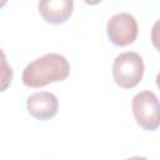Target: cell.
<instances>
[{
  "label": "cell",
  "instance_id": "obj_9",
  "mask_svg": "<svg viewBox=\"0 0 160 160\" xmlns=\"http://www.w3.org/2000/svg\"><path fill=\"white\" fill-rule=\"evenodd\" d=\"M102 0H84V2H86L88 5H98L99 2H101Z\"/></svg>",
  "mask_w": 160,
  "mask_h": 160
},
{
  "label": "cell",
  "instance_id": "obj_2",
  "mask_svg": "<svg viewBox=\"0 0 160 160\" xmlns=\"http://www.w3.org/2000/svg\"><path fill=\"white\" fill-rule=\"evenodd\" d=\"M144 60L135 51H126L118 55L112 64V78L122 89L135 88L144 75Z\"/></svg>",
  "mask_w": 160,
  "mask_h": 160
},
{
  "label": "cell",
  "instance_id": "obj_8",
  "mask_svg": "<svg viewBox=\"0 0 160 160\" xmlns=\"http://www.w3.org/2000/svg\"><path fill=\"white\" fill-rule=\"evenodd\" d=\"M8 72H12V69L11 68H8L6 59H5V55L2 52V86H1V91H5L6 88H8V85L10 84L9 80H8V76H6Z\"/></svg>",
  "mask_w": 160,
  "mask_h": 160
},
{
  "label": "cell",
  "instance_id": "obj_6",
  "mask_svg": "<svg viewBox=\"0 0 160 160\" xmlns=\"http://www.w3.org/2000/svg\"><path fill=\"white\" fill-rule=\"evenodd\" d=\"M74 10V0H39L38 11L41 18L54 25L69 20Z\"/></svg>",
  "mask_w": 160,
  "mask_h": 160
},
{
  "label": "cell",
  "instance_id": "obj_3",
  "mask_svg": "<svg viewBox=\"0 0 160 160\" xmlns=\"http://www.w3.org/2000/svg\"><path fill=\"white\" fill-rule=\"evenodd\" d=\"M131 109L138 125L144 130L152 131L160 126V101L154 92H138L131 100Z\"/></svg>",
  "mask_w": 160,
  "mask_h": 160
},
{
  "label": "cell",
  "instance_id": "obj_7",
  "mask_svg": "<svg viewBox=\"0 0 160 160\" xmlns=\"http://www.w3.org/2000/svg\"><path fill=\"white\" fill-rule=\"evenodd\" d=\"M151 42L160 51V19L156 20L151 29Z\"/></svg>",
  "mask_w": 160,
  "mask_h": 160
},
{
  "label": "cell",
  "instance_id": "obj_1",
  "mask_svg": "<svg viewBox=\"0 0 160 160\" xmlns=\"http://www.w3.org/2000/svg\"><path fill=\"white\" fill-rule=\"evenodd\" d=\"M70 74L68 59L60 54L50 52L26 65L22 71V82L29 88H42L51 82L62 81Z\"/></svg>",
  "mask_w": 160,
  "mask_h": 160
},
{
  "label": "cell",
  "instance_id": "obj_5",
  "mask_svg": "<svg viewBox=\"0 0 160 160\" xmlns=\"http://www.w3.org/2000/svg\"><path fill=\"white\" fill-rule=\"evenodd\" d=\"M28 112L38 120H50L59 110L58 98L49 91H39L30 95L26 100Z\"/></svg>",
  "mask_w": 160,
  "mask_h": 160
},
{
  "label": "cell",
  "instance_id": "obj_10",
  "mask_svg": "<svg viewBox=\"0 0 160 160\" xmlns=\"http://www.w3.org/2000/svg\"><path fill=\"white\" fill-rule=\"evenodd\" d=\"M155 81H156V86L160 89V71L156 74V78H155Z\"/></svg>",
  "mask_w": 160,
  "mask_h": 160
},
{
  "label": "cell",
  "instance_id": "obj_4",
  "mask_svg": "<svg viewBox=\"0 0 160 160\" xmlns=\"http://www.w3.org/2000/svg\"><path fill=\"white\" fill-rule=\"evenodd\" d=\"M139 32L136 19L128 12L112 15L106 24V34L109 40L116 46H126L132 44Z\"/></svg>",
  "mask_w": 160,
  "mask_h": 160
}]
</instances>
